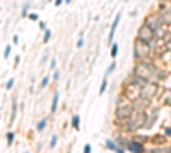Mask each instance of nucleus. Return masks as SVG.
Instances as JSON below:
<instances>
[{"label":"nucleus","instance_id":"6","mask_svg":"<svg viewBox=\"0 0 171 153\" xmlns=\"http://www.w3.org/2000/svg\"><path fill=\"white\" fill-rule=\"evenodd\" d=\"M79 123H81V118H79L77 114H74V116H72V126H74L75 129H79Z\"/></svg>","mask_w":171,"mask_h":153},{"label":"nucleus","instance_id":"8","mask_svg":"<svg viewBox=\"0 0 171 153\" xmlns=\"http://www.w3.org/2000/svg\"><path fill=\"white\" fill-rule=\"evenodd\" d=\"M45 126H46V119H41V121L38 123L36 129H38V131H43V129H45Z\"/></svg>","mask_w":171,"mask_h":153},{"label":"nucleus","instance_id":"17","mask_svg":"<svg viewBox=\"0 0 171 153\" xmlns=\"http://www.w3.org/2000/svg\"><path fill=\"white\" fill-rule=\"evenodd\" d=\"M29 19L31 20H38V14H29Z\"/></svg>","mask_w":171,"mask_h":153},{"label":"nucleus","instance_id":"16","mask_svg":"<svg viewBox=\"0 0 171 153\" xmlns=\"http://www.w3.org/2000/svg\"><path fill=\"white\" fill-rule=\"evenodd\" d=\"M48 80H50V78H48V77H45V78H43V82H41V87H46V85H48Z\"/></svg>","mask_w":171,"mask_h":153},{"label":"nucleus","instance_id":"5","mask_svg":"<svg viewBox=\"0 0 171 153\" xmlns=\"http://www.w3.org/2000/svg\"><path fill=\"white\" fill-rule=\"evenodd\" d=\"M106 87H108V78H106V75H104V78H103V83H101V89H99V95H103V94H104Z\"/></svg>","mask_w":171,"mask_h":153},{"label":"nucleus","instance_id":"12","mask_svg":"<svg viewBox=\"0 0 171 153\" xmlns=\"http://www.w3.org/2000/svg\"><path fill=\"white\" fill-rule=\"evenodd\" d=\"M12 141H14V135H12V133H7V145L10 146V145H12Z\"/></svg>","mask_w":171,"mask_h":153},{"label":"nucleus","instance_id":"13","mask_svg":"<svg viewBox=\"0 0 171 153\" xmlns=\"http://www.w3.org/2000/svg\"><path fill=\"white\" fill-rule=\"evenodd\" d=\"M57 143H58V138H57V136H53V138H51V141H50V146H51V148H55V145H57Z\"/></svg>","mask_w":171,"mask_h":153},{"label":"nucleus","instance_id":"18","mask_svg":"<svg viewBox=\"0 0 171 153\" xmlns=\"http://www.w3.org/2000/svg\"><path fill=\"white\" fill-rule=\"evenodd\" d=\"M84 152H86V153L91 152V145H86V146H84Z\"/></svg>","mask_w":171,"mask_h":153},{"label":"nucleus","instance_id":"21","mask_svg":"<svg viewBox=\"0 0 171 153\" xmlns=\"http://www.w3.org/2000/svg\"><path fill=\"white\" fill-rule=\"evenodd\" d=\"M65 2H67V3H70V2H72V0H65Z\"/></svg>","mask_w":171,"mask_h":153},{"label":"nucleus","instance_id":"1","mask_svg":"<svg viewBox=\"0 0 171 153\" xmlns=\"http://www.w3.org/2000/svg\"><path fill=\"white\" fill-rule=\"evenodd\" d=\"M140 41H151L152 39V31L149 29V27H140V31H139V36H137Z\"/></svg>","mask_w":171,"mask_h":153},{"label":"nucleus","instance_id":"14","mask_svg":"<svg viewBox=\"0 0 171 153\" xmlns=\"http://www.w3.org/2000/svg\"><path fill=\"white\" fill-rule=\"evenodd\" d=\"M10 55V46H5V51H3V58H9Z\"/></svg>","mask_w":171,"mask_h":153},{"label":"nucleus","instance_id":"20","mask_svg":"<svg viewBox=\"0 0 171 153\" xmlns=\"http://www.w3.org/2000/svg\"><path fill=\"white\" fill-rule=\"evenodd\" d=\"M60 3H63V0H55V5H60Z\"/></svg>","mask_w":171,"mask_h":153},{"label":"nucleus","instance_id":"7","mask_svg":"<svg viewBox=\"0 0 171 153\" xmlns=\"http://www.w3.org/2000/svg\"><path fill=\"white\" fill-rule=\"evenodd\" d=\"M106 146H108L110 150H115V152H122V148H118V146H116V145L111 141V140H108V141H106Z\"/></svg>","mask_w":171,"mask_h":153},{"label":"nucleus","instance_id":"9","mask_svg":"<svg viewBox=\"0 0 171 153\" xmlns=\"http://www.w3.org/2000/svg\"><path fill=\"white\" fill-rule=\"evenodd\" d=\"M116 55H118V44H113L111 46V58H116Z\"/></svg>","mask_w":171,"mask_h":153},{"label":"nucleus","instance_id":"15","mask_svg":"<svg viewBox=\"0 0 171 153\" xmlns=\"http://www.w3.org/2000/svg\"><path fill=\"white\" fill-rule=\"evenodd\" d=\"M14 83H15V82H14V78H10V80H9V82H7V85H5V87H7V89H9V90H10V89H12V87H14Z\"/></svg>","mask_w":171,"mask_h":153},{"label":"nucleus","instance_id":"10","mask_svg":"<svg viewBox=\"0 0 171 153\" xmlns=\"http://www.w3.org/2000/svg\"><path fill=\"white\" fill-rule=\"evenodd\" d=\"M50 37H51V31H48V29H46L45 37H43V43H48V41H50Z\"/></svg>","mask_w":171,"mask_h":153},{"label":"nucleus","instance_id":"4","mask_svg":"<svg viewBox=\"0 0 171 153\" xmlns=\"http://www.w3.org/2000/svg\"><path fill=\"white\" fill-rule=\"evenodd\" d=\"M127 148H128V150H132V152H142V150H144L140 143H128V145H127Z\"/></svg>","mask_w":171,"mask_h":153},{"label":"nucleus","instance_id":"19","mask_svg":"<svg viewBox=\"0 0 171 153\" xmlns=\"http://www.w3.org/2000/svg\"><path fill=\"white\" fill-rule=\"evenodd\" d=\"M82 44H84V39H79V41H77V48H81Z\"/></svg>","mask_w":171,"mask_h":153},{"label":"nucleus","instance_id":"2","mask_svg":"<svg viewBox=\"0 0 171 153\" xmlns=\"http://www.w3.org/2000/svg\"><path fill=\"white\" fill-rule=\"evenodd\" d=\"M120 19H122V14H118V15L115 17V20H113V24H111V29H110V36H108V41H110V43H113V37H115L116 27H118V24H120Z\"/></svg>","mask_w":171,"mask_h":153},{"label":"nucleus","instance_id":"3","mask_svg":"<svg viewBox=\"0 0 171 153\" xmlns=\"http://www.w3.org/2000/svg\"><path fill=\"white\" fill-rule=\"evenodd\" d=\"M57 107H58V92H55V95H53V100H51V109H50V112H51V114H55V112H57Z\"/></svg>","mask_w":171,"mask_h":153},{"label":"nucleus","instance_id":"11","mask_svg":"<svg viewBox=\"0 0 171 153\" xmlns=\"http://www.w3.org/2000/svg\"><path fill=\"white\" fill-rule=\"evenodd\" d=\"M17 116V104H15V100L12 102V119Z\"/></svg>","mask_w":171,"mask_h":153}]
</instances>
